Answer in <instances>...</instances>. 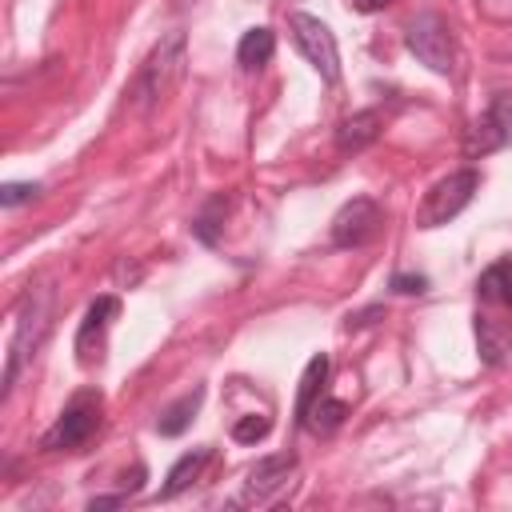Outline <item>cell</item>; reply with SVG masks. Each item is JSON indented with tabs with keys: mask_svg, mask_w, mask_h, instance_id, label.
<instances>
[{
	"mask_svg": "<svg viewBox=\"0 0 512 512\" xmlns=\"http://www.w3.org/2000/svg\"><path fill=\"white\" fill-rule=\"evenodd\" d=\"M184 68H188V40H184L180 28H172V32L160 36L156 48L144 56V64H140V72H136V80H132V88H128L132 108H136L140 116L156 112V108L176 92V84L184 80Z\"/></svg>",
	"mask_w": 512,
	"mask_h": 512,
	"instance_id": "cell-1",
	"label": "cell"
},
{
	"mask_svg": "<svg viewBox=\"0 0 512 512\" xmlns=\"http://www.w3.org/2000/svg\"><path fill=\"white\" fill-rule=\"evenodd\" d=\"M476 192H480V172H476V168L448 172L444 180H436V184L424 192V200H420V208H416V228H440V224L456 220V216L472 204Z\"/></svg>",
	"mask_w": 512,
	"mask_h": 512,
	"instance_id": "cell-2",
	"label": "cell"
},
{
	"mask_svg": "<svg viewBox=\"0 0 512 512\" xmlns=\"http://www.w3.org/2000/svg\"><path fill=\"white\" fill-rule=\"evenodd\" d=\"M404 44L408 52L436 76H452L456 68V40H452V28L444 24V16L436 12H420L408 20L404 28Z\"/></svg>",
	"mask_w": 512,
	"mask_h": 512,
	"instance_id": "cell-3",
	"label": "cell"
},
{
	"mask_svg": "<svg viewBox=\"0 0 512 512\" xmlns=\"http://www.w3.org/2000/svg\"><path fill=\"white\" fill-rule=\"evenodd\" d=\"M44 332H48V292L44 288H32L24 296V304H20V316H16V332H12V344H8V368H4V392L0 396L12 392L24 360L40 348Z\"/></svg>",
	"mask_w": 512,
	"mask_h": 512,
	"instance_id": "cell-4",
	"label": "cell"
},
{
	"mask_svg": "<svg viewBox=\"0 0 512 512\" xmlns=\"http://www.w3.org/2000/svg\"><path fill=\"white\" fill-rule=\"evenodd\" d=\"M288 28H292V40L300 48V56L320 72L324 84H336L340 80V52H336V36L332 28L312 16V12H292L288 16Z\"/></svg>",
	"mask_w": 512,
	"mask_h": 512,
	"instance_id": "cell-5",
	"label": "cell"
},
{
	"mask_svg": "<svg viewBox=\"0 0 512 512\" xmlns=\"http://www.w3.org/2000/svg\"><path fill=\"white\" fill-rule=\"evenodd\" d=\"M96 428H100V392H80V396H72V404L56 416V424L44 432L40 448H44V452H72V448L88 444Z\"/></svg>",
	"mask_w": 512,
	"mask_h": 512,
	"instance_id": "cell-6",
	"label": "cell"
},
{
	"mask_svg": "<svg viewBox=\"0 0 512 512\" xmlns=\"http://www.w3.org/2000/svg\"><path fill=\"white\" fill-rule=\"evenodd\" d=\"M504 144H512V92H496L492 96L484 116L464 136V156L480 160V156H488V152H496Z\"/></svg>",
	"mask_w": 512,
	"mask_h": 512,
	"instance_id": "cell-7",
	"label": "cell"
},
{
	"mask_svg": "<svg viewBox=\"0 0 512 512\" xmlns=\"http://www.w3.org/2000/svg\"><path fill=\"white\" fill-rule=\"evenodd\" d=\"M384 224V208L372 196H352L336 216H332V244L336 248H360L368 240H376Z\"/></svg>",
	"mask_w": 512,
	"mask_h": 512,
	"instance_id": "cell-8",
	"label": "cell"
},
{
	"mask_svg": "<svg viewBox=\"0 0 512 512\" xmlns=\"http://www.w3.org/2000/svg\"><path fill=\"white\" fill-rule=\"evenodd\" d=\"M116 316H120V300H116V296H96V300L88 304V312H84V320H80V328H76V356H80V364L100 360L104 332H108V324H112Z\"/></svg>",
	"mask_w": 512,
	"mask_h": 512,
	"instance_id": "cell-9",
	"label": "cell"
},
{
	"mask_svg": "<svg viewBox=\"0 0 512 512\" xmlns=\"http://www.w3.org/2000/svg\"><path fill=\"white\" fill-rule=\"evenodd\" d=\"M296 472V452H276V456H264L248 468V480H244V500L248 504H264L268 496H276L288 476Z\"/></svg>",
	"mask_w": 512,
	"mask_h": 512,
	"instance_id": "cell-10",
	"label": "cell"
},
{
	"mask_svg": "<svg viewBox=\"0 0 512 512\" xmlns=\"http://www.w3.org/2000/svg\"><path fill=\"white\" fill-rule=\"evenodd\" d=\"M380 128H384V120H380V112H376V108H364V112L344 116V120H340V128H336V152H344V156L364 152L368 144H376V140H380Z\"/></svg>",
	"mask_w": 512,
	"mask_h": 512,
	"instance_id": "cell-11",
	"label": "cell"
},
{
	"mask_svg": "<svg viewBox=\"0 0 512 512\" xmlns=\"http://www.w3.org/2000/svg\"><path fill=\"white\" fill-rule=\"evenodd\" d=\"M208 460H212V448L208 444H200V448H192V452H184L172 468H168V476H164V488H160V500H172V496H180L192 480H200V472L208 468Z\"/></svg>",
	"mask_w": 512,
	"mask_h": 512,
	"instance_id": "cell-12",
	"label": "cell"
},
{
	"mask_svg": "<svg viewBox=\"0 0 512 512\" xmlns=\"http://www.w3.org/2000/svg\"><path fill=\"white\" fill-rule=\"evenodd\" d=\"M328 368H332V360L324 356V352H316L308 364H304V376H300V392H296V420L304 424V416H308V408L324 396V380H328Z\"/></svg>",
	"mask_w": 512,
	"mask_h": 512,
	"instance_id": "cell-13",
	"label": "cell"
},
{
	"mask_svg": "<svg viewBox=\"0 0 512 512\" xmlns=\"http://www.w3.org/2000/svg\"><path fill=\"white\" fill-rule=\"evenodd\" d=\"M272 52H276V36H272V28H248L244 36H240V44H236V60H240V68H264L268 60H272Z\"/></svg>",
	"mask_w": 512,
	"mask_h": 512,
	"instance_id": "cell-14",
	"label": "cell"
},
{
	"mask_svg": "<svg viewBox=\"0 0 512 512\" xmlns=\"http://www.w3.org/2000/svg\"><path fill=\"white\" fill-rule=\"evenodd\" d=\"M200 404H204V388H192V392H188V396H180L172 408H164V412H160V420H156L160 436H180V432L192 424V416L200 412Z\"/></svg>",
	"mask_w": 512,
	"mask_h": 512,
	"instance_id": "cell-15",
	"label": "cell"
},
{
	"mask_svg": "<svg viewBox=\"0 0 512 512\" xmlns=\"http://www.w3.org/2000/svg\"><path fill=\"white\" fill-rule=\"evenodd\" d=\"M348 416V404L344 400H336V396H320L312 408H308V416H304V428L308 432H316V436H328V432H336L340 428V420Z\"/></svg>",
	"mask_w": 512,
	"mask_h": 512,
	"instance_id": "cell-16",
	"label": "cell"
},
{
	"mask_svg": "<svg viewBox=\"0 0 512 512\" xmlns=\"http://www.w3.org/2000/svg\"><path fill=\"white\" fill-rule=\"evenodd\" d=\"M508 284H512V260H496L492 268L480 272L476 292H480V300H504L508 296Z\"/></svg>",
	"mask_w": 512,
	"mask_h": 512,
	"instance_id": "cell-17",
	"label": "cell"
},
{
	"mask_svg": "<svg viewBox=\"0 0 512 512\" xmlns=\"http://www.w3.org/2000/svg\"><path fill=\"white\" fill-rule=\"evenodd\" d=\"M224 212H228V200H224V196H212V200L204 204V212L192 220V232H196V240H204V244H216V236H220V224H224Z\"/></svg>",
	"mask_w": 512,
	"mask_h": 512,
	"instance_id": "cell-18",
	"label": "cell"
},
{
	"mask_svg": "<svg viewBox=\"0 0 512 512\" xmlns=\"http://www.w3.org/2000/svg\"><path fill=\"white\" fill-rule=\"evenodd\" d=\"M36 196H40L36 180H8V184H0V204L4 208H20V204H28Z\"/></svg>",
	"mask_w": 512,
	"mask_h": 512,
	"instance_id": "cell-19",
	"label": "cell"
},
{
	"mask_svg": "<svg viewBox=\"0 0 512 512\" xmlns=\"http://www.w3.org/2000/svg\"><path fill=\"white\" fill-rule=\"evenodd\" d=\"M268 416H240L236 424H232V440H240V444H256V440H264L268 436Z\"/></svg>",
	"mask_w": 512,
	"mask_h": 512,
	"instance_id": "cell-20",
	"label": "cell"
},
{
	"mask_svg": "<svg viewBox=\"0 0 512 512\" xmlns=\"http://www.w3.org/2000/svg\"><path fill=\"white\" fill-rule=\"evenodd\" d=\"M476 336H480V352H484V360H488V364H500V356H504V340L488 328V320H476Z\"/></svg>",
	"mask_w": 512,
	"mask_h": 512,
	"instance_id": "cell-21",
	"label": "cell"
},
{
	"mask_svg": "<svg viewBox=\"0 0 512 512\" xmlns=\"http://www.w3.org/2000/svg\"><path fill=\"white\" fill-rule=\"evenodd\" d=\"M392 292H400V296H420V292H428V280H424V276L396 272V276H392Z\"/></svg>",
	"mask_w": 512,
	"mask_h": 512,
	"instance_id": "cell-22",
	"label": "cell"
},
{
	"mask_svg": "<svg viewBox=\"0 0 512 512\" xmlns=\"http://www.w3.org/2000/svg\"><path fill=\"white\" fill-rule=\"evenodd\" d=\"M124 500H128L124 492H112V496H92V500H88V508H92V512H96V508H120Z\"/></svg>",
	"mask_w": 512,
	"mask_h": 512,
	"instance_id": "cell-23",
	"label": "cell"
},
{
	"mask_svg": "<svg viewBox=\"0 0 512 512\" xmlns=\"http://www.w3.org/2000/svg\"><path fill=\"white\" fill-rule=\"evenodd\" d=\"M352 4V12H364V16H372V12H384L392 0H348Z\"/></svg>",
	"mask_w": 512,
	"mask_h": 512,
	"instance_id": "cell-24",
	"label": "cell"
},
{
	"mask_svg": "<svg viewBox=\"0 0 512 512\" xmlns=\"http://www.w3.org/2000/svg\"><path fill=\"white\" fill-rule=\"evenodd\" d=\"M504 304H512V284H508V296H504Z\"/></svg>",
	"mask_w": 512,
	"mask_h": 512,
	"instance_id": "cell-25",
	"label": "cell"
}]
</instances>
